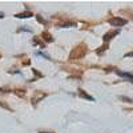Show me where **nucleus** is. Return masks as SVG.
I'll list each match as a JSON object with an SVG mask.
<instances>
[{"instance_id":"obj_8","label":"nucleus","mask_w":133,"mask_h":133,"mask_svg":"<svg viewBox=\"0 0 133 133\" xmlns=\"http://www.w3.org/2000/svg\"><path fill=\"white\" fill-rule=\"evenodd\" d=\"M36 17H37V20L40 21V23H41V24H47V21H45V20H43V19H41L40 16H36Z\"/></svg>"},{"instance_id":"obj_7","label":"nucleus","mask_w":133,"mask_h":133,"mask_svg":"<svg viewBox=\"0 0 133 133\" xmlns=\"http://www.w3.org/2000/svg\"><path fill=\"white\" fill-rule=\"evenodd\" d=\"M37 55H39V56H43V57H45V59H48V60H51V57L48 56V55H45V53H44V52H37Z\"/></svg>"},{"instance_id":"obj_4","label":"nucleus","mask_w":133,"mask_h":133,"mask_svg":"<svg viewBox=\"0 0 133 133\" xmlns=\"http://www.w3.org/2000/svg\"><path fill=\"white\" fill-rule=\"evenodd\" d=\"M116 35H118V31H115V32H109V33H105L104 35V41H108V40H110L113 36H116Z\"/></svg>"},{"instance_id":"obj_5","label":"nucleus","mask_w":133,"mask_h":133,"mask_svg":"<svg viewBox=\"0 0 133 133\" xmlns=\"http://www.w3.org/2000/svg\"><path fill=\"white\" fill-rule=\"evenodd\" d=\"M79 93H80V96H81L83 98H87V100H89V101H95V98H93L92 96H89V95H87L84 91H81V89H80V92H79Z\"/></svg>"},{"instance_id":"obj_3","label":"nucleus","mask_w":133,"mask_h":133,"mask_svg":"<svg viewBox=\"0 0 133 133\" xmlns=\"http://www.w3.org/2000/svg\"><path fill=\"white\" fill-rule=\"evenodd\" d=\"M31 16H33L32 12H23V14L15 15V17H17V19H28V17H31Z\"/></svg>"},{"instance_id":"obj_1","label":"nucleus","mask_w":133,"mask_h":133,"mask_svg":"<svg viewBox=\"0 0 133 133\" xmlns=\"http://www.w3.org/2000/svg\"><path fill=\"white\" fill-rule=\"evenodd\" d=\"M85 53H87V48H85V45H84V44H80L79 47H76V48H75V49L71 52V55H69V59H71V60L83 59Z\"/></svg>"},{"instance_id":"obj_2","label":"nucleus","mask_w":133,"mask_h":133,"mask_svg":"<svg viewBox=\"0 0 133 133\" xmlns=\"http://www.w3.org/2000/svg\"><path fill=\"white\" fill-rule=\"evenodd\" d=\"M108 23L112 25V27H123V25H125L128 21L125 20V19H123V17H118V16H116V17H112V19H109V21Z\"/></svg>"},{"instance_id":"obj_6","label":"nucleus","mask_w":133,"mask_h":133,"mask_svg":"<svg viewBox=\"0 0 133 133\" xmlns=\"http://www.w3.org/2000/svg\"><path fill=\"white\" fill-rule=\"evenodd\" d=\"M45 39L48 43H51V41H53V39H52V36H51V33H48V32H43V40Z\"/></svg>"},{"instance_id":"obj_10","label":"nucleus","mask_w":133,"mask_h":133,"mask_svg":"<svg viewBox=\"0 0 133 133\" xmlns=\"http://www.w3.org/2000/svg\"><path fill=\"white\" fill-rule=\"evenodd\" d=\"M39 133H53V132H43V130H40Z\"/></svg>"},{"instance_id":"obj_9","label":"nucleus","mask_w":133,"mask_h":133,"mask_svg":"<svg viewBox=\"0 0 133 133\" xmlns=\"http://www.w3.org/2000/svg\"><path fill=\"white\" fill-rule=\"evenodd\" d=\"M121 100H125L127 103H133V100H130V98H127V97H120Z\"/></svg>"}]
</instances>
